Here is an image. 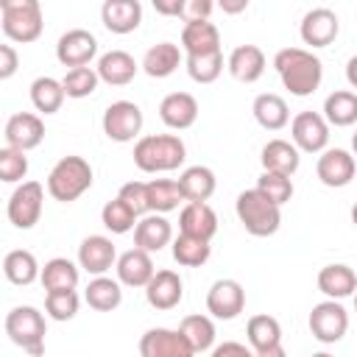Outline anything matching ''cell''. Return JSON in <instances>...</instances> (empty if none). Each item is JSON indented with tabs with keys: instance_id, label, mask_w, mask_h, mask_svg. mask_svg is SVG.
Masks as SVG:
<instances>
[{
	"instance_id": "3",
	"label": "cell",
	"mask_w": 357,
	"mask_h": 357,
	"mask_svg": "<svg viewBox=\"0 0 357 357\" xmlns=\"http://www.w3.org/2000/svg\"><path fill=\"white\" fill-rule=\"evenodd\" d=\"M89 187H92V165L84 156H61L47 173V192L61 204L81 198Z\"/></svg>"
},
{
	"instance_id": "2",
	"label": "cell",
	"mask_w": 357,
	"mask_h": 357,
	"mask_svg": "<svg viewBox=\"0 0 357 357\" xmlns=\"http://www.w3.org/2000/svg\"><path fill=\"white\" fill-rule=\"evenodd\" d=\"M187 159V148L176 134H148L134 145V165L142 173H167L181 167Z\"/></svg>"
},
{
	"instance_id": "21",
	"label": "cell",
	"mask_w": 357,
	"mask_h": 357,
	"mask_svg": "<svg viewBox=\"0 0 357 357\" xmlns=\"http://www.w3.org/2000/svg\"><path fill=\"white\" fill-rule=\"evenodd\" d=\"M159 117L167 128L184 131L198 120V100L190 92H170L159 103Z\"/></svg>"
},
{
	"instance_id": "42",
	"label": "cell",
	"mask_w": 357,
	"mask_h": 357,
	"mask_svg": "<svg viewBox=\"0 0 357 357\" xmlns=\"http://www.w3.org/2000/svg\"><path fill=\"white\" fill-rule=\"evenodd\" d=\"M187 73L192 81L198 84H212L220 73H223V53H206V56H187L184 59Z\"/></svg>"
},
{
	"instance_id": "12",
	"label": "cell",
	"mask_w": 357,
	"mask_h": 357,
	"mask_svg": "<svg viewBox=\"0 0 357 357\" xmlns=\"http://www.w3.org/2000/svg\"><path fill=\"white\" fill-rule=\"evenodd\" d=\"M142 357H195V349L178 329L153 326L139 337Z\"/></svg>"
},
{
	"instance_id": "38",
	"label": "cell",
	"mask_w": 357,
	"mask_h": 357,
	"mask_svg": "<svg viewBox=\"0 0 357 357\" xmlns=\"http://www.w3.org/2000/svg\"><path fill=\"white\" fill-rule=\"evenodd\" d=\"M245 335H248V343L254 351H265V349H273L282 343V326L273 315H254L248 318V326H245Z\"/></svg>"
},
{
	"instance_id": "24",
	"label": "cell",
	"mask_w": 357,
	"mask_h": 357,
	"mask_svg": "<svg viewBox=\"0 0 357 357\" xmlns=\"http://www.w3.org/2000/svg\"><path fill=\"white\" fill-rule=\"evenodd\" d=\"M178 229L181 234H190V237H198V240H212L215 231H218V215L209 204H187L178 215Z\"/></svg>"
},
{
	"instance_id": "35",
	"label": "cell",
	"mask_w": 357,
	"mask_h": 357,
	"mask_svg": "<svg viewBox=\"0 0 357 357\" xmlns=\"http://www.w3.org/2000/svg\"><path fill=\"white\" fill-rule=\"evenodd\" d=\"M42 284L47 293H59V290H75L78 284V268L67 259V257H53L45 262L42 268Z\"/></svg>"
},
{
	"instance_id": "14",
	"label": "cell",
	"mask_w": 357,
	"mask_h": 357,
	"mask_svg": "<svg viewBox=\"0 0 357 357\" xmlns=\"http://www.w3.org/2000/svg\"><path fill=\"white\" fill-rule=\"evenodd\" d=\"M301 39L304 45L310 47H326L335 42L337 31H340V22H337V14L326 6H318V8H310L301 20Z\"/></svg>"
},
{
	"instance_id": "34",
	"label": "cell",
	"mask_w": 357,
	"mask_h": 357,
	"mask_svg": "<svg viewBox=\"0 0 357 357\" xmlns=\"http://www.w3.org/2000/svg\"><path fill=\"white\" fill-rule=\"evenodd\" d=\"M84 298H86V304H89L92 310H98V312H112V310L120 307L123 290H120V282H114V279H109V276H95V279L86 284Z\"/></svg>"
},
{
	"instance_id": "53",
	"label": "cell",
	"mask_w": 357,
	"mask_h": 357,
	"mask_svg": "<svg viewBox=\"0 0 357 357\" xmlns=\"http://www.w3.org/2000/svg\"><path fill=\"white\" fill-rule=\"evenodd\" d=\"M220 8L229 11V14H237V11H245V8H248V0H234V3H231V0H223Z\"/></svg>"
},
{
	"instance_id": "47",
	"label": "cell",
	"mask_w": 357,
	"mask_h": 357,
	"mask_svg": "<svg viewBox=\"0 0 357 357\" xmlns=\"http://www.w3.org/2000/svg\"><path fill=\"white\" fill-rule=\"evenodd\" d=\"M117 198H123V201L134 209L137 218H139V215H151V206H148V187H145V181H126V184L120 187Z\"/></svg>"
},
{
	"instance_id": "25",
	"label": "cell",
	"mask_w": 357,
	"mask_h": 357,
	"mask_svg": "<svg viewBox=\"0 0 357 357\" xmlns=\"http://www.w3.org/2000/svg\"><path fill=\"white\" fill-rule=\"evenodd\" d=\"M98 78L100 81H106L109 86H126V84H131L134 81V75H137V61H134V56L131 53H126V50H109V53H103L100 59H98Z\"/></svg>"
},
{
	"instance_id": "1",
	"label": "cell",
	"mask_w": 357,
	"mask_h": 357,
	"mask_svg": "<svg viewBox=\"0 0 357 357\" xmlns=\"http://www.w3.org/2000/svg\"><path fill=\"white\" fill-rule=\"evenodd\" d=\"M273 67L284 84V89L296 98L312 95L324 81V64L312 50L304 47H282L273 56Z\"/></svg>"
},
{
	"instance_id": "29",
	"label": "cell",
	"mask_w": 357,
	"mask_h": 357,
	"mask_svg": "<svg viewBox=\"0 0 357 357\" xmlns=\"http://www.w3.org/2000/svg\"><path fill=\"white\" fill-rule=\"evenodd\" d=\"M178 187H181L187 204H195V201L206 204V201L212 198L215 187H218V178H215V173H212L209 167L192 165V167H187V170L178 176Z\"/></svg>"
},
{
	"instance_id": "6",
	"label": "cell",
	"mask_w": 357,
	"mask_h": 357,
	"mask_svg": "<svg viewBox=\"0 0 357 357\" xmlns=\"http://www.w3.org/2000/svg\"><path fill=\"white\" fill-rule=\"evenodd\" d=\"M6 335L11 337V343H17L20 349H25L33 357H42L45 351V335H47V324L45 315L31 307V304H20L6 315Z\"/></svg>"
},
{
	"instance_id": "18",
	"label": "cell",
	"mask_w": 357,
	"mask_h": 357,
	"mask_svg": "<svg viewBox=\"0 0 357 357\" xmlns=\"http://www.w3.org/2000/svg\"><path fill=\"white\" fill-rule=\"evenodd\" d=\"M181 47L187 56H206L220 50V31L209 20H187L181 28Z\"/></svg>"
},
{
	"instance_id": "55",
	"label": "cell",
	"mask_w": 357,
	"mask_h": 357,
	"mask_svg": "<svg viewBox=\"0 0 357 357\" xmlns=\"http://www.w3.org/2000/svg\"><path fill=\"white\" fill-rule=\"evenodd\" d=\"M351 151H354V156H357V131L351 134Z\"/></svg>"
},
{
	"instance_id": "49",
	"label": "cell",
	"mask_w": 357,
	"mask_h": 357,
	"mask_svg": "<svg viewBox=\"0 0 357 357\" xmlns=\"http://www.w3.org/2000/svg\"><path fill=\"white\" fill-rule=\"evenodd\" d=\"M17 64H20L17 50H14L11 45H0V78H3V81L17 73Z\"/></svg>"
},
{
	"instance_id": "22",
	"label": "cell",
	"mask_w": 357,
	"mask_h": 357,
	"mask_svg": "<svg viewBox=\"0 0 357 357\" xmlns=\"http://www.w3.org/2000/svg\"><path fill=\"white\" fill-rule=\"evenodd\" d=\"M184 296V282L176 271H156L145 287V298L153 310H173Z\"/></svg>"
},
{
	"instance_id": "5",
	"label": "cell",
	"mask_w": 357,
	"mask_h": 357,
	"mask_svg": "<svg viewBox=\"0 0 357 357\" xmlns=\"http://www.w3.org/2000/svg\"><path fill=\"white\" fill-rule=\"evenodd\" d=\"M0 25L11 42H33L42 33L39 0H0Z\"/></svg>"
},
{
	"instance_id": "8",
	"label": "cell",
	"mask_w": 357,
	"mask_h": 357,
	"mask_svg": "<svg viewBox=\"0 0 357 357\" xmlns=\"http://www.w3.org/2000/svg\"><path fill=\"white\" fill-rule=\"evenodd\" d=\"M142 131V109L131 100H114L103 112V134L112 142H131Z\"/></svg>"
},
{
	"instance_id": "46",
	"label": "cell",
	"mask_w": 357,
	"mask_h": 357,
	"mask_svg": "<svg viewBox=\"0 0 357 357\" xmlns=\"http://www.w3.org/2000/svg\"><path fill=\"white\" fill-rule=\"evenodd\" d=\"M28 173V156L25 151H17V148H0V178L14 184V181H22Z\"/></svg>"
},
{
	"instance_id": "11",
	"label": "cell",
	"mask_w": 357,
	"mask_h": 357,
	"mask_svg": "<svg viewBox=\"0 0 357 357\" xmlns=\"http://www.w3.org/2000/svg\"><path fill=\"white\" fill-rule=\"evenodd\" d=\"M95 53H98V39L86 28H70L56 42V59L70 70L86 67L95 59Z\"/></svg>"
},
{
	"instance_id": "26",
	"label": "cell",
	"mask_w": 357,
	"mask_h": 357,
	"mask_svg": "<svg viewBox=\"0 0 357 357\" xmlns=\"http://www.w3.org/2000/svg\"><path fill=\"white\" fill-rule=\"evenodd\" d=\"M259 162L268 173H282V176H293L301 165V156H298V148L287 139H268L262 145V153H259Z\"/></svg>"
},
{
	"instance_id": "51",
	"label": "cell",
	"mask_w": 357,
	"mask_h": 357,
	"mask_svg": "<svg viewBox=\"0 0 357 357\" xmlns=\"http://www.w3.org/2000/svg\"><path fill=\"white\" fill-rule=\"evenodd\" d=\"M153 8L159 11V14H184L187 11V3L184 0H170V3H165V0H153Z\"/></svg>"
},
{
	"instance_id": "27",
	"label": "cell",
	"mask_w": 357,
	"mask_h": 357,
	"mask_svg": "<svg viewBox=\"0 0 357 357\" xmlns=\"http://www.w3.org/2000/svg\"><path fill=\"white\" fill-rule=\"evenodd\" d=\"M170 237H173V229H170L167 218L151 212L134 229V248H142V251L153 254V251H162L170 243Z\"/></svg>"
},
{
	"instance_id": "20",
	"label": "cell",
	"mask_w": 357,
	"mask_h": 357,
	"mask_svg": "<svg viewBox=\"0 0 357 357\" xmlns=\"http://www.w3.org/2000/svg\"><path fill=\"white\" fill-rule=\"evenodd\" d=\"M114 268H117V282L126 287H148V282L156 273L151 254L142 248H128L126 254H120Z\"/></svg>"
},
{
	"instance_id": "33",
	"label": "cell",
	"mask_w": 357,
	"mask_h": 357,
	"mask_svg": "<svg viewBox=\"0 0 357 357\" xmlns=\"http://www.w3.org/2000/svg\"><path fill=\"white\" fill-rule=\"evenodd\" d=\"M3 273H6V279L11 284H20V287H25V284H31V282H36L42 276L36 257L31 251H25V248H14V251L6 254Z\"/></svg>"
},
{
	"instance_id": "39",
	"label": "cell",
	"mask_w": 357,
	"mask_h": 357,
	"mask_svg": "<svg viewBox=\"0 0 357 357\" xmlns=\"http://www.w3.org/2000/svg\"><path fill=\"white\" fill-rule=\"evenodd\" d=\"M212 248L206 240H198V237H190V234H178L173 240V259L184 268H198L209 259Z\"/></svg>"
},
{
	"instance_id": "7",
	"label": "cell",
	"mask_w": 357,
	"mask_h": 357,
	"mask_svg": "<svg viewBox=\"0 0 357 357\" xmlns=\"http://www.w3.org/2000/svg\"><path fill=\"white\" fill-rule=\"evenodd\" d=\"M42 201H45V187L39 181H22L11 198H8V220L17 229H33L42 218Z\"/></svg>"
},
{
	"instance_id": "58",
	"label": "cell",
	"mask_w": 357,
	"mask_h": 357,
	"mask_svg": "<svg viewBox=\"0 0 357 357\" xmlns=\"http://www.w3.org/2000/svg\"><path fill=\"white\" fill-rule=\"evenodd\" d=\"M354 312H357V293H354Z\"/></svg>"
},
{
	"instance_id": "10",
	"label": "cell",
	"mask_w": 357,
	"mask_h": 357,
	"mask_svg": "<svg viewBox=\"0 0 357 357\" xmlns=\"http://www.w3.org/2000/svg\"><path fill=\"white\" fill-rule=\"evenodd\" d=\"M293 145L304 153H324L329 142V123L318 112H298L290 123Z\"/></svg>"
},
{
	"instance_id": "23",
	"label": "cell",
	"mask_w": 357,
	"mask_h": 357,
	"mask_svg": "<svg viewBox=\"0 0 357 357\" xmlns=\"http://www.w3.org/2000/svg\"><path fill=\"white\" fill-rule=\"evenodd\" d=\"M229 73L234 81L240 84H254L262 78L265 73V53L257 47V45H240L229 53V61H226Z\"/></svg>"
},
{
	"instance_id": "54",
	"label": "cell",
	"mask_w": 357,
	"mask_h": 357,
	"mask_svg": "<svg viewBox=\"0 0 357 357\" xmlns=\"http://www.w3.org/2000/svg\"><path fill=\"white\" fill-rule=\"evenodd\" d=\"M257 357H287V351H284V349H282V343H279V346H273V349L257 351Z\"/></svg>"
},
{
	"instance_id": "56",
	"label": "cell",
	"mask_w": 357,
	"mask_h": 357,
	"mask_svg": "<svg viewBox=\"0 0 357 357\" xmlns=\"http://www.w3.org/2000/svg\"><path fill=\"white\" fill-rule=\"evenodd\" d=\"M351 223H354V226H357V204H354V206H351Z\"/></svg>"
},
{
	"instance_id": "40",
	"label": "cell",
	"mask_w": 357,
	"mask_h": 357,
	"mask_svg": "<svg viewBox=\"0 0 357 357\" xmlns=\"http://www.w3.org/2000/svg\"><path fill=\"white\" fill-rule=\"evenodd\" d=\"M100 220H103V226H106L112 234H126V231L137 229V215H134V209H131L123 198L106 201L103 209H100Z\"/></svg>"
},
{
	"instance_id": "57",
	"label": "cell",
	"mask_w": 357,
	"mask_h": 357,
	"mask_svg": "<svg viewBox=\"0 0 357 357\" xmlns=\"http://www.w3.org/2000/svg\"><path fill=\"white\" fill-rule=\"evenodd\" d=\"M312 357H332V354H326V351H318V354H312Z\"/></svg>"
},
{
	"instance_id": "9",
	"label": "cell",
	"mask_w": 357,
	"mask_h": 357,
	"mask_svg": "<svg viewBox=\"0 0 357 357\" xmlns=\"http://www.w3.org/2000/svg\"><path fill=\"white\" fill-rule=\"evenodd\" d=\"M349 329V312L340 301H321L310 312V332L318 343H337Z\"/></svg>"
},
{
	"instance_id": "16",
	"label": "cell",
	"mask_w": 357,
	"mask_h": 357,
	"mask_svg": "<svg viewBox=\"0 0 357 357\" xmlns=\"http://www.w3.org/2000/svg\"><path fill=\"white\" fill-rule=\"evenodd\" d=\"M354 170H357V162L343 148H326L315 165V173L326 187H346L354 178Z\"/></svg>"
},
{
	"instance_id": "36",
	"label": "cell",
	"mask_w": 357,
	"mask_h": 357,
	"mask_svg": "<svg viewBox=\"0 0 357 357\" xmlns=\"http://www.w3.org/2000/svg\"><path fill=\"white\" fill-rule=\"evenodd\" d=\"M67 92H64V84L50 78V75H39L33 84H31V103L36 106V112L42 114H53L61 109Z\"/></svg>"
},
{
	"instance_id": "19",
	"label": "cell",
	"mask_w": 357,
	"mask_h": 357,
	"mask_svg": "<svg viewBox=\"0 0 357 357\" xmlns=\"http://www.w3.org/2000/svg\"><path fill=\"white\" fill-rule=\"evenodd\" d=\"M103 28L112 33H131L142 22V3L139 0H106L100 6Z\"/></svg>"
},
{
	"instance_id": "13",
	"label": "cell",
	"mask_w": 357,
	"mask_h": 357,
	"mask_svg": "<svg viewBox=\"0 0 357 357\" xmlns=\"http://www.w3.org/2000/svg\"><path fill=\"white\" fill-rule=\"evenodd\" d=\"M245 310V290L234 279H218L206 293V312L218 321H231Z\"/></svg>"
},
{
	"instance_id": "41",
	"label": "cell",
	"mask_w": 357,
	"mask_h": 357,
	"mask_svg": "<svg viewBox=\"0 0 357 357\" xmlns=\"http://www.w3.org/2000/svg\"><path fill=\"white\" fill-rule=\"evenodd\" d=\"M178 332L190 340V346H192L195 351H206V349H212V343H215V324H212L209 315H187V318L181 321Z\"/></svg>"
},
{
	"instance_id": "48",
	"label": "cell",
	"mask_w": 357,
	"mask_h": 357,
	"mask_svg": "<svg viewBox=\"0 0 357 357\" xmlns=\"http://www.w3.org/2000/svg\"><path fill=\"white\" fill-rule=\"evenodd\" d=\"M212 357H257V351H251L248 346H243L237 340H223L220 346L212 349Z\"/></svg>"
},
{
	"instance_id": "4",
	"label": "cell",
	"mask_w": 357,
	"mask_h": 357,
	"mask_svg": "<svg viewBox=\"0 0 357 357\" xmlns=\"http://www.w3.org/2000/svg\"><path fill=\"white\" fill-rule=\"evenodd\" d=\"M237 218L243 223V229L254 237H271L279 231L282 223V206H276L273 201H268L257 187L254 190H243L234 201Z\"/></svg>"
},
{
	"instance_id": "52",
	"label": "cell",
	"mask_w": 357,
	"mask_h": 357,
	"mask_svg": "<svg viewBox=\"0 0 357 357\" xmlns=\"http://www.w3.org/2000/svg\"><path fill=\"white\" fill-rule=\"evenodd\" d=\"M346 81L351 84V89H357V56L346 61Z\"/></svg>"
},
{
	"instance_id": "30",
	"label": "cell",
	"mask_w": 357,
	"mask_h": 357,
	"mask_svg": "<svg viewBox=\"0 0 357 357\" xmlns=\"http://www.w3.org/2000/svg\"><path fill=\"white\" fill-rule=\"evenodd\" d=\"M251 112H254L257 123H259L262 128H268V131H279V128H284L287 120H290L287 103H284V98L276 95V92H262V95H257Z\"/></svg>"
},
{
	"instance_id": "50",
	"label": "cell",
	"mask_w": 357,
	"mask_h": 357,
	"mask_svg": "<svg viewBox=\"0 0 357 357\" xmlns=\"http://www.w3.org/2000/svg\"><path fill=\"white\" fill-rule=\"evenodd\" d=\"M212 3L209 0H192V3H187V11H184V22L187 20H209V14H212Z\"/></svg>"
},
{
	"instance_id": "17",
	"label": "cell",
	"mask_w": 357,
	"mask_h": 357,
	"mask_svg": "<svg viewBox=\"0 0 357 357\" xmlns=\"http://www.w3.org/2000/svg\"><path fill=\"white\" fill-rule=\"evenodd\" d=\"M114 262H117L114 243L109 237H103V234H89L78 245V265L92 276H103Z\"/></svg>"
},
{
	"instance_id": "31",
	"label": "cell",
	"mask_w": 357,
	"mask_h": 357,
	"mask_svg": "<svg viewBox=\"0 0 357 357\" xmlns=\"http://www.w3.org/2000/svg\"><path fill=\"white\" fill-rule=\"evenodd\" d=\"M324 120L329 126L346 128L357 123V92L351 89H335L324 100Z\"/></svg>"
},
{
	"instance_id": "28",
	"label": "cell",
	"mask_w": 357,
	"mask_h": 357,
	"mask_svg": "<svg viewBox=\"0 0 357 357\" xmlns=\"http://www.w3.org/2000/svg\"><path fill=\"white\" fill-rule=\"evenodd\" d=\"M318 290L324 296H329L332 301H340V298L357 293V273L343 262L326 265L318 271Z\"/></svg>"
},
{
	"instance_id": "45",
	"label": "cell",
	"mask_w": 357,
	"mask_h": 357,
	"mask_svg": "<svg viewBox=\"0 0 357 357\" xmlns=\"http://www.w3.org/2000/svg\"><path fill=\"white\" fill-rule=\"evenodd\" d=\"M78 293L75 290H59V293H47L45 296V312L53 321H70L78 312Z\"/></svg>"
},
{
	"instance_id": "43",
	"label": "cell",
	"mask_w": 357,
	"mask_h": 357,
	"mask_svg": "<svg viewBox=\"0 0 357 357\" xmlns=\"http://www.w3.org/2000/svg\"><path fill=\"white\" fill-rule=\"evenodd\" d=\"M257 190H259L268 201H273L276 206H282V204H287V201L293 198V181H290V176H282V173H268V170H262V176L257 178Z\"/></svg>"
},
{
	"instance_id": "44",
	"label": "cell",
	"mask_w": 357,
	"mask_h": 357,
	"mask_svg": "<svg viewBox=\"0 0 357 357\" xmlns=\"http://www.w3.org/2000/svg\"><path fill=\"white\" fill-rule=\"evenodd\" d=\"M98 70L92 67H78V70H67V75L61 78L67 98H89L98 89Z\"/></svg>"
},
{
	"instance_id": "32",
	"label": "cell",
	"mask_w": 357,
	"mask_h": 357,
	"mask_svg": "<svg viewBox=\"0 0 357 357\" xmlns=\"http://www.w3.org/2000/svg\"><path fill=\"white\" fill-rule=\"evenodd\" d=\"M178 64H181V47L173 42H159V45L148 47V53L142 59V70L151 78H167L176 73Z\"/></svg>"
},
{
	"instance_id": "37",
	"label": "cell",
	"mask_w": 357,
	"mask_h": 357,
	"mask_svg": "<svg viewBox=\"0 0 357 357\" xmlns=\"http://www.w3.org/2000/svg\"><path fill=\"white\" fill-rule=\"evenodd\" d=\"M145 187H148V206L156 215H165L184 201V192L173 178H151L145 181Z\"/></svg>"
},
{
	"instance_id": "15",
	"label": "cell",
	"mask_w": 357,
	"mask_h": 357,
	"mask_svg": "<svg viewBox=\"0 0 357 357\" xmlns=\"http://www.w3.org/2000/svg\"><path fill=\"white\" fill-rule=\"evenodd\" d=\"M6 145L17 151H31L45 139V123L33 112H17L6 123Z\"/></svg>"
}]
</instances>
